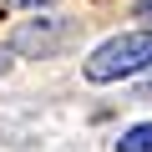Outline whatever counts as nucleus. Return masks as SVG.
<instances>
[{
    "label": "nucleus",
    "mask_w": 152,
    "mask_h": 152,
    "mask_svg": "<svg viewBox=\"0 0 152 152\" xmlns=\"http://www.w3.org/2000/svg\"><path fill=\"white\" fill-rule=\"evenodd\" d=\"M152 66V26L147 31H122L112 41H102L91 56H86V81L107 86V81H122V76H137Z\"/></svg>",
    "instance_id": "f257e3e1"
},
{
    "label": "nucleus",
    "mask_w": 152,
    "mask_h": 152,
    "mask_svg": "<svg viewBox=\"0 0 152 152\" xmlns=\"http://www.w3.org/2000/svg\"><path fill=\"white\" fill-rule=\"evenodd\" d=\"M56 41H61V20H41V26H26L10 46L15 51H51Z\"/></svg>",
    "instance_id": "f03ea898"
},
{
    "label": "nucleus",
    "mask_w": 152,
    "mask_h": 152,
    "mask_svg": "<svg viewBox=\"0 0 152 152\" xmlns=\"http://www.w3.org/2000/svg\"><path fill=\"white\" fill-rule=\"evenodd\" d=\"M117 152H152V122L127 127V132H122V142H117Z\"/></svg>",
    "instance_id": "7ed1b4c3"
},
{
    "label": "nucleus",
    "mask_w": 152,
    "mask_h": 152,
    "mask_svg": "<svg viewBox=\"0 0 152 152\" xmlns=\"http://www.w3.org/2000/svg\"><path fill=\"white\" fill-rule=\"evenodd\" d=\"M5 5H15V10H41V5H56V0H5Z\"/></svg>",
    "instance_id": "20e7f679"
},
{
    "label": "nucleus",
    "mask_w": 152,
    "mask_h": 152,
    "mask_svg": "<svg viewBox=\"0 0 152 152\" xmlns=\"http://www.w3.org/2000/svg\"><path fill=\"white\" fill-rule=\"evenodd\" d=\"M137 20H147V26H152V0H137Z\"/></svg>",
    "instance_id": "39448f33"
}]
</instances>
